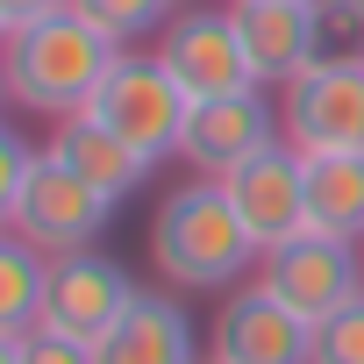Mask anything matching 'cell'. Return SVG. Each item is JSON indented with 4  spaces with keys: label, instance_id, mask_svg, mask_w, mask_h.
Listing matches in <instances>:
<instances>
[{
    "label": "cell",
    "instance_id": "cell-7",
    "mask_svg": "<svg viewBox=\"0 0 364 364\" xmlns=\"http://www.w3.org/2000/svg\"><path fill=\"white\" fill-rule=\"evenodd\" d=\"M286 143L364 150V50H328L300 79H286Z\"/></svg>",
    "mask_w": 364,
    "mask_h": 364
},
{
    "label": "cell",
    "instance_id": "cell-12",
    "mask_svg": "<svg viewBox=\"0 0 364 364\" xmlns=\"http://www.w3.org/2000/svg\"><path fill=\"white\" fill-rule=\"evenodd\" d=\"M157 58H164V72H171L178 86H186V100L257 86L229 8H186V15H171V22H164V36H157Z\"/></svg>",
    "mask_w": 364,
    "mask_h": 364
},
{
    "label": "cell",
    "instance_id": "cell-11",
    "mask_svg": "<svg viewBox=\"0 0 364 364\" xmlns=\"http://www.w3.org/2000/svg\"><path fill=\"white\" fill-rule=\"evenodd\" d=\"M236 36H243V58H250V79L257 86H286L300 79L328 36V0H236Z\"/></svg>",
    "mask_w": 364,
    "mask_h": 364
},
{
    "label": "cell",
    "instance_id": "cell-2",
    "mask_svg": "<svg viewBox=\"0 0 364 364\" xmlns=\"http://www.w3.org/2000/svg\"><path fill=\"white\" fill-rule=\"evenodd\" d=\"M114 58L122 50L93 22H79L72 8H58V15H43V22H29V29H15L8 43H0V72H8L15 107H29L43 122L86 114V100L100 93Z\"/></svg>",
    "mask_w": 364,
    "mask_h": 364
},
{
    "label": "cell",
    "instance_id": "cell-19",
    "mask_svg": "<svg viewBox=\"0 0 364 364\" xmlns=\"http://www.w3.org/2000/svg\"><path fill=\"white\" fill-rule=\"evenodd\" d=\"M307 364H364V293L314 328V357Z\"/></svg>",
    "mask_w": 364,
    "mask_h": 364
},
{
    "label": "cell",
    "instance_id": "cell-4",
    "mask_svg": "<svg viewBox=\"0 0 364 364\" xmlns=\"http://www.w3.org/2000/svg\"><path fill=\"white\" fill-rule=\"evenodd\" d=\"M186 107H193V100H186V86L164 72V58H157V50H122V58L107 65L100 93L86 100V114H93L100 129H114L122 143H136L150 164L178 157Z\"/></svg>",
    "mask_w": 364,
    "mask_h": 364
},
{
    "label": "cell",
    "instance_id": "cell-13",
    "mask_svg": "<svg viewBox=\"0 0 364 364\" xmlns=\"http://www.w3.org/2000/svg\"><path fill=\"white\" fill-rule=\"evenodd\" d=\"M93 364H208V350L164 286V293H136V307L93 343Z\"/></svg>",
    "mask_w": 364,
    "mask_h": 364
},
{
    "label": "cell",
    "instance_id": "cell-22",
    "mask_svg": "<svg viewBox=\"0 0 364 364\" xmlns=\"http://www.w3.org/2000/svg\"><path fill=\"white\" fill-rule=\"evenodd\" d=\"M357 272H364V243H357Z\"/></svg>",
    "mask_w": 364,
    "mask_h": 364
},
{
    "label": "cell",
    "instance_id": "cell-20",
    "mask_svg": "<svg viewBox=\"0 0 364 364\" xmlns=\"http://www.w3.org/2000/svg\"><path fill=\"white\" fill-rule=\"evenodd\" d=\"M58 8H72V0H0V36H15V29H29V22L58 15Z\"/></svg>",
    "mask_w": 364,
    "mask_h": 364
},
{
    "label": "cell",
    "instance_id": "cell-15",
    "mask_svg": "<svg viewBox=\"0 0 364 364\" xmlns=\"http://www.w3.org/2000/svg\"><path fill=\"white\" fill-rule=\"evenodd\" d=\"M307 157V229L364 243V150H300Z\"/></svg>",
    "mask_w": 364,
    "mask_h": 364
},
{
    "label": "cell",
    "instance_id": "cell-6",
    "mask_svg": "<svg viewBox=\"0 0 364 364\" xmlns=\"http://www.w3.org/2000/svg\"><path fill=\"white\" fill-rule=\"evenodd\" d=\"M257 286L272 293V300H286L307 328H321L328 314H343L357 293H364V272H357V243H343V236H293V243H279V250H264L257 257Z\"/></svg>",
    "mask_w": 364,
    "mask_h": 364
},
{
    "label": "cell",
    "instance_id": "cell-1",
    "mask_svg": "<svg viewBox=\"0 0 364 364\" xmlns=\"http://www.w3.org/2000/svg\"><path fill=\"white\" fill-rule=\"evenodd\" d=\"M143 243L171 293H236L257 279V257H264L250 243L243 215L229 208L222 178H186L178 193H164Z\"/></svg>",
    "mask_w": 364,
    "mask_h": 364
},
{
    "label": "cell",
    "instance_id": "cell-8",
    "mask_svg": "<svg viewBox=\"0 0 364 364\" xmlns=\"http://www.w3.org/2000/svg\"><path fill=\"white\" fill-rule=\"evenodd\" d=\"M136 293H143V286L129 279L122 257H107V250H72V257L50 264V293H43V321H36V328L72 336V343H100V336L136 307Z\"/></svg>",
    "mask_w": 364,
    "mask_h": 364
},
{
    "label": "cell",
    "instance_id": "cell-14",
    "mask_svg": "<svg viewBox=\"0 0 364 364\" xmlns=\"http://www.w3.org/2000/svg\"><path fill=\"white\" fill-rule=\"evenodd\" d=\"M43 150H50V157H65V164L86 178V186H100L114 208L143 186L150 171H157L136 143H122V136H114V129H100L93 114H65V122H50V143H43Z\"/></svg>",
    "mask_w": 364,
    "mask_h": 364
},
{
    "label": "cell",
    "instance_id": "cell-10",
    "mask_svg": "<svg viewBox=\"0 0 364 364\" xmlns=\"http://www.w3.org/2000/svg\"><path fill=\"white\" fill-rule=\"evenodd\" d=\"M222 193H229V208L243 215V229H250L257 250H279V243L307 236V157H300L293 143H272V150H257L250 164H236V171L222 178Z\"/></svg>",
    "mask_w": 364,
    "mask_h": 364
},
{
    "label": "cell",
    "instance_id": "cell-21",
    "mask_svg": "<svg viewBox=\"0 0 364 364\" xmlns=\"http://www.w3.org/2000/svg\"><path fill=\"white\" fill-rule=\"evenodd\" d=\"M328 22H350L364 36V0H328Z\"/></svg>",
    "mask_w": 364,
    "mask_h": 364
},
{
    "label": "cell",
    "instance_id": "cell-9",
    "mask_svg": "<svg viewBox=\"0 0 364 364\" xmlns=\"http://www.w3.org/2000/svg\"><path fill=\"white\" fill-rule=\"evenodd\" d=\"M307 357H314V328L286 300H272L257 279L222 293L208 328V364H307Z\"/></svg>",
    "mask_w": 364,
    "mask_h": 364
},
{
    "label": "cell",
    "instance_id": "cell-18",
    "mask_svg": "<svg viewBox=\"0 0 364 364\" xmlns=\"http://www.w3.org/2000/svg\"><path fill=\"white\" fill-rule=\"evenodd\" d=\"M0 364H93V343H72L50 328H8L0 336Z\"/></svg>",
    "mask_w": 364,
    "mask_h": 364
},
{
    "label": "cell",
    "instance_id": "cell-16",
    "mask_svg": "<svg viewBox=\"0 0 364 364\" xmlns=\"http://www.w3.org/2000/svg\"><path fill=\"white\" fill-rule=\"evenodd\" d=\"M50 264L29 236H0V336L8 328H36L43 321V293H50Z\"/></svg>",
    "mask_w": 364,
    "mask_h": 364
},
{
    "label": "cell",
    "instance_id": "cell-5",
    "mask_svg": "<svg viewBox=\"0 0 364 364\" xmlns=\"http://www.w3.org/2000/svg\"><path fill=\"white\" fill-rule=\"evenodd\" d=\"M272 143H286V107H272V86H236V93H208L186 107L178 157L193 164V178H229Z\"/></svg>",
    "mask_w": 364,
    "mask_h": 364
},
{
    "label": "cell",
    "instance_id": "cell-3",
    "mask_svg": "<svg viewBox=\"0 0 364 364\" xmlns=\"http://www.w3.org/2000/svg\"><path fill=\"white\" fill-rule=\"evenodd\" d=\"M0 222H8L15 236H29L43 257H72V250H100V236L114 222V200L100 186H86L65 157L43 150L36 171L0 200Z\"/></svg>",
    "mask_w": 364,
    "mask_h": 364
},
{
    "label": "cell",
    "instance_id": "cell-17",
    "mask_svg": "<svg viewBox=\"0 0 364 364\" xmlns=\"http://www.w3.org/2000/svg\"><path fill=\"white\" fill-rule=\"evenodd\" d=\"M72 15H79V22H93L114 50H136L143 36H164L171 0H72Z\"/></svg>",
    "mask_w": 364,
    "mask_h": 364
}]
</instances>
